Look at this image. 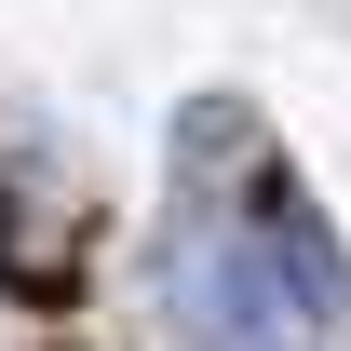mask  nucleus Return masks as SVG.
I'll return each instance as SVG.
<instances>
[{"instance_id": "f257e3e1", "label": "nucleus", "mask_w": 351, "mask_h": 351, "mask_svg": "<svg viewBox=\"0 0 351 351\" xmlns=\"http://www.w3.org/2000/svg\"><path fill=\"white\" fill-rule=\"evenodd\" d=\"M162 298L203 351H311V324L338 311V257L311 217H189Z\"/></svg>"}]
</instances>
